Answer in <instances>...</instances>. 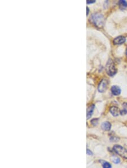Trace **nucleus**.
Masks as SVG:
<instances>
[{"label": "nucleus", "instance_id": "nucleus-1", "mask_svg": "<svg viewBox=\"0 0 127 168\" xmlns=\"http://www.w3.org/2000/svg\"><path fill=\"white\" fill-rule=\"evenodd\" d=\"M90 21L97 27L101 28L103 25L104 17L101 14H93L90 17Z\"/></svg>", "mask_w": 127, "mask_h": 168}, {"label": "nucleus", "instance_id": "nucleus-2", "mask_svg": "<svg viewBox=\"0 0 127 168\" xmlns=\"http://www.w3.org/2000/svg\"><path fill=\"white\" fill-rule=\"evenodd\" d=\"M106 70L107 73L109 76H113L116 74L117 72L116 68L111 59L108 60L106 66Z\"/></svg>", "mask_w": 127, "mask_h": 168}, {"label": "nucleus", "instance_id": "nucleus-3", "mask_svg": "<svg viewBox=\"0 0 127 168\" xmlns=\"http://www.w3.org/2000/svg\"><path fill=\"white\" fill-rule=\"evenodd\" d=\"M113 149L121 157L127 159V150L119 145H115L113 147Z\"/></svg>", "mask_w": 127, "mask_h": 168}, {"label": "nucleus", "instance_id": "nucleus-4", "mask_svg": "<svg viewBox=\"0 0 127 168\" xmlns=\"http://www.w3.org/2000/svg\"><path fill=\"white\" fill-rule=\"evenodd\" d=\"M108 86V82L105 79H103L101 82H100V84L98 87V90L99 92H104L107 88Z\"/></svg>", "mask_w": 127, "mask_h": 168}, {"label": "nucleus", "instance_id": "nucleus-5", "mask_svg": "<svg viewBox=\"0 0 127 168\" xmlns=\"http://www.w3.org/2000/svg\"><path fill=\"white\" fill-rule=\"evenodd\" d=\"M125 41H126V38L122 36H118V37H116L115 39L114 40V44H116V45L122 44H123Z\"/></svg>", "mask_w": 127, "mask_h": 168}, {"label": "nucleus", "instance_id": "nucleus-6", "mask_svg": "<svg viewBox=\"0 0 127 168\" xmlns=\"http://www.w3.org/2000/svg\"><path fill=\"white\" fill-rule=\"evenodd\" d=\"M110 112L111 113V114L113 116L117 117L119 116V114H120V111L118 107L116 106H112L110 109Z\"/></svg>", "mask_w": 127, "mask_h": 168}, {"label": "nucleus", "instance_id": "nucleus-7", "mask_svg": "<svg viewBox=\"0 0 127 168\" xmlns=\"http://www.w3.org/2000/svg\"><path fill=\"white\" fill-rule=\"evenodd\" d=\"M111 91L112 94L115 95V96L119 95L121 93V90L120 87L117 86H113L111 87Z\"/></svg>", "mask_w": 127, "mask_h": 168}, {"label": "nucleus", "instance_id": "nucleus-8", "mask_svg": "<svg viewBox=\"0 0 127 168\" xmlns=\"http://www.w3.org/2000/svg\"><path fill=\"white\" fill-rule=\"evenodd\" d=\"M102 129L104 131H109L111 127V123L108 122H104L101 125Z\"/></svg>", "mask_w": 127, "mask_h": 168}, {"label": "nucleus", "instance_id": "nucleus-9", "mask_svg": "<svg viewBox=\"0 0 127 168\" xmlns=\"http://www.w3.org/2000/svg\"><path fill=\"white\" fill-rule=\"evenodd\" d=\"M94 109V105H91L88 108V109H87V115H86L88 119H89L90 117H92V115Z\"/></svg>", "mask_w": 127, "mask_h": 168}, {"label": "nucleus", "instance_id": "nucleus-10", "mask_svg": "<svg viewBox=\"0 0 127 168\" xmlns=\"http://www.w3.org/2000/svg\"><path fill=\"white\" fill-rule=\"evenodd\" d=\"M119 6L122 9H124L127 7V2L126 1H123V0H120L119 2Z\"/></svg>", "mask_w": 127, "mask_h": 168}, {"label": "nucleus", "instance_id": "nucleus-11", "mask_svg": "<svg viewBox=\"0 0 127 168\" xmlns=\"http://www.w3.org/2000/svg\"><path fill=\"white\" fill-rule=\"evenodd\" d=\"M102 166L103 168H111V165L107 161H104L102 163Z\"/></svg>", "mask_w": 127, "mask_h": 168}, {"label": "nucleus", "instance_id": "nucleus-12", "mask_svg": "<svg viewBox=\"0 0 127 168\" xmlns=\"http://www.w3.org/2000/svg\"><path fill=\"white\" fill-rule=\"evenodd\" d=\"M91 122L93 125H94V126H96V125H98V119H92L91 121Z\"/></svg>", "mask_w": 127, "mask_h": 168}, {"label": "nucleus", "instance_id": "nucleus-13", "mask_svg": "<svg viewBox=\"0 0 127 168\" xmlns=\"http://www.w3.org/2000/svg\"><path fill=\"white\" fill-rule=\"evenodd\" d=\"M112 161H113V162H114V163H116V164L119 163L120 161L119 159H118V158H117V157H114V159L112 160Z\"/></svg>", "mask_w": 127, "mask_h": 168}, {"label": "nucleus", "instance_id": "nucleus-14", "mask_svg": "<svg viewBox=\"0 0 127 168\" xmlns=\"http://www.w3.org/2000/svg\"><path fill=\"white\" fill-rule=\"evenodd\" d=\"M127 113V110L126 109H124L123 110L120 111V114L122 115H124V114H126Z\"/></svg>", "mask_w": 127, "mask_h": 168}, {"label": "nucleus", "instance_id": "nucleus-15", "mask_svg": "<svg viewBox=\"0 0 127 168\" xmlns=\"http://www.w3.org/2000/svg\"><path fill=\"white\" fill-rule=\"evenodd\" d=\"M86 152H87V154L89 155H92V154H93V153L89 150V149H87V151H86Z\"/></svg>", "mask_w": 127, "mask_h": 168}, {"label": "nucleus", "instance_id": "nucleus-16", "mask_svg": "<svg viewBox=\"0 0 127 168\" xmlns=\"http://www.w3.org/2000/svg\"><path fill=\"white\" fill-rule=\"evenodd\" d=\"M94 2H95L94 0H92V1H91V0H88L87 1V3H92Z\"/></svg>", "mask_w": 127, "mask_h": 168}, {"label": "nucleus", "instance_id": "nucleus-17", "mask_svg": "<svg viewBox=\"0 0 127 168\" xmlns=\"http://www.w3.org/2000/svg\"><path fill=\"white\" fill-rule=\"evenodd\" d=\"M86 9H87V11H86V13H87V15H88V13H89V8H88V7L86 8Z\"/></svg>", "mask_w": 127, "mask_h": 168}, {"label": "nucleus", "instance_id": "nucleus-18", "mask_svg": "<svg viewBox=\"0 0 127 168\" xmlns=\"http://www.w3.org/2000/svg\"><path fill=\"white\" fill-rule=\"evenodd\" d=\"M126 54H127V51H126Z\"/></svg>", "mask_w": 127, "mask_h": 168}]
</instances>
